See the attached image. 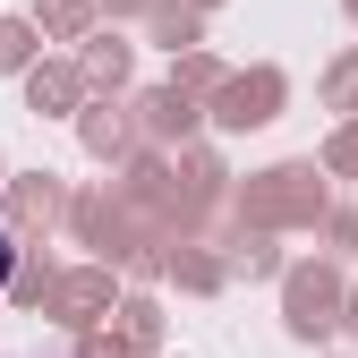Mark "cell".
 <instances>
[{"label": "cell", "instance_id": "1", "mask_svg": "<svg viewBox=\"0 0 358 358\" xmlns=\"http://www.w3.org/2000/svg\"><path fill=\"white\" fill-rule=\"evenodd\" d=\"M213 103H222V111H213L222 128H264V120H273V103H282V77H273V69H256V77H222Z\"/></svg>", "mask_w": 358, "mask_h": 358}, {"label": "cell", "instance_id": "2", "mask_svg": "<svg viewBox=\"0 0 358 358\" xmlns=\"http://www.w3.org/2000/svg\"><path fill=\"white\" fill-rule=\"evenodd\" d=\"M316 205H324V188H316L307 162L264 171V188H256V213H273V222H316Z\"/></svg>", "mask_w": 358, "mask_h": 358}, {"label": "cell", "instance_id": "3", "mask_svg": "<svg viewBox=\"0 0 358 358\" xmlns=\"http://www.w3.org/2000/svg\"><path fill=\"white\" fill-rule=\"evenodd\" d=\"M333 307H341V282L333 273H290V333H333Z\"/></svg>", "mask_w": 358, "mask_h": 358}, {"label": "cell", "instance_id": "4", "mask_svg": "<svg viewBox=\"0 0 358 358\" xmlns=\"http://www.w3.org/2000/svg\"><path fill=\"white\" fill-rule=\"evenodd\" d=\"M111 307V273H69L60 282V324H94Z\"/></svg>", "mask_w": 358, "mask_h": 358}, {"label": "cell", "instance_id": "5", "mask_svg": "<svg viewBox=\"0 0 358 358\" xmlns=\"http://www.w3.org/2000/svg\"><path fill=\"white\" fill-rule=\"evenodd\" d=\"M26 103H34V111H69V103H77V69H34V77H26Z\"/></svg>", "mask_w": 358, "mask_h": 358}, {"label": "cell", "instance_id": "6", "mask_svg": "<svg viewBox=\"0 0 358 358\" xmlns=\"http://www.w3.org/2000/svg\"><path fill=\"white\" fill-rule=\"evenodd\" d=\"M9 205H17V222H52V205H60V188H52V179H43V171H26Z\"/></svg>", "mask_w": 358, "mask_h": 358}, {"label": "cell", "instance_id": "7", "mask_svg": "<svg viewBox=\"0 0 358 358\" xmlns=\"http://www.w3.org/2000/svg\"><path fill=\"white\" fill-rule=\"evenodd\" d=\"M145 128H154V137H188V128H196V111L179 103V94H145Z\"/></svg>", "mask_w": 358, "mask_h": 358}, {"label": "cell", "instance_id": "8", "mask_svg": "<svg viewBox=\"0 0 358 358\" xmlns=\"http://www.w3.org/2000/svg\"><path fill=\"white\" fill-rule=\"evenodd\" d=\"M85 145H94V154H120V145H128V120H120L111 103H94V111H85Z\"/></svg>", "mask_w": 358, "mask_h": 358}, {"label": "cell", "instance_id": "9", "mask_svg": "<svg viewBox=\"0 0 358 358\" xmlns=\"http://www.w3.org/2000/svg\"><path fill=\"white\" fill-rule=\"evenodd\" d=\"M85 77H94V85H120V77H128V43H111V34H103L94 52H85Z\"/></svg>", "mask_w": 358, "mask_h": 358}, {"label": "cell", "instance_id": "10", "mask_svg": "<svg viewBox=\"0 0 358 358\" xmlns=\"http://www.w3.org/2000/svg\"><path fill=\"white\" fill-rule=\"evenodd\" d=\"M34 60V26L26 17H0V69H26Z\"/></svg>", "mask_w": 358, "mask_h": 358}, {"label": "cell", "instance_id": "11", "mask_svg": "<svg viewBox=\"0 0 358 358\" xmlns=\"http://www.w3.org/2000/svg\"><path fill=\"white\" fill-rule=\"evenodd\" d=\"M120 316H128V341H154V333H162V316H154V299H128Z\"/></svg>", "mask_w": 358, "mask_h": 358}, {"label": "cell", "instance_id": "12", "mask_svg": "<svg viewBox=\"0 0 358 358\" xmlns=\"http://www.w3.org/2000/svg\"><path fill=\"white\" fill-rule=\"evenodd\" d=\"M43 17H52V34H77L85 26V0H43Z\"/></svg>", "mask_w": 358, "mask_h": 358}, {"label": "cell", "instance_id": "13", "mask_svg": "<svg viewBox=\"0 0 358 358\" xmlns=\"http://www.w3.org/2000/svg\"><path fill=\"white\" fill-rule=\"evenodd\" d=\"M333 162H341V171H358V128H350V137L333 145Z\"/></svg>", "mask_w": 358, "mask_h": 358}, {"label": "cell", "instance_id": "14", "mask_svg": "<svg viewBox=\"0 0 358 358\" xmlns=\"http://www.w3.org/2000/svg\"><path fill=\"white\" fill-rule=\"evenodd\" d=\"M0 273H9V231H0Z\"/></svg>", "mask_w": 358, "mask_h": 358}]
</instances>
